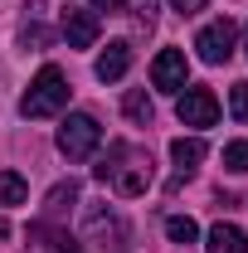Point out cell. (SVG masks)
Instances as JSON below:
<instances>
[{
    "instance_id": "obj_5",
    "label": "cell",
    "mask_w": 248,
    "mask_h": 253,
    "mask_svg": "<svg viewBox=\"0 0 248 253\" xmlns=\"http://www.w3.org/2000/svg\"><path fill=\"white\" fill-rule=\"evenodd\" d=\"M185 78H190V59L185 49H161L151 63V88L156 93H185Z\"/></svg>"
},
{
    "instance_id": "obj_7",
    "label": "cell",
    "mask_w": 248,
    "mask_h": 253,
    "mask_svg": "<svg viewBox=\"0 0 248 253\" xmlns=\"http://www.w3.org/2000/svg\"><path fill=\"white\" fill-rule=\"evenodd\" d=\"M83 234H88V244H97V249H126V239H131V229L117 214H107V210H93L88 224H83Z\"/></svg>"
},
{
    "instance_id": "obj_17",
    "label": "cell",
    "mask_w": 248,
    "mask_h": 253,
    "mask_svg": "<svg viewBox=\"0 0 248 253\" xmlns=\"http://www.w3.org/2000/svg\"><path fill=\"white\" fill-rule=\"evenodd\" d=\"M224 166L244 175V170H248V141H229V146H224Z\"/></svg>"
},
{
    "instance_id": "obj_2",
    "label": "cell",
    "mask_w": 248,
    "mask_h": 253,
    "mask_svg": "<svg viewBox=\"0 0 248 253\" xmlns=\"http://www.w3.org/2000/svg\"><path fill=\"white\" fill-rule=\"evenodd\" d=\"M68 78H63V68H54V63H44L39 73H34L30 93L20 97V112L25 117H54V112H63L68 107Z\"/></svg>"
},
{
    "instance_id": "obj_20",
    "label": "cell",
    "mask_w": 248,
    "mask_h": 253,
    "mask_svg": "<svg viewBox=\"0 0 248 253\" xmlns=\"http://www.w3.org/2000/svg\"><path fill=\"white\" fill-rule=\"evenodd\" d=\"M126 10H131V15H141V20H151L156 0H126Z\"/></svg>"
},
{
    "instance_id": "obj_6",
    "label": "cell",
    "mask_w": 248,
    "mask_h": 253,
    "mask_svg": "<svg viewBox=\"0 0 248 253\" xmlns=\"http://www.w3.org/2000/svg\"><path fill=\"white\" fill-rule=\"evenodd\" d=\"M175 117L185 126H214L219 122V97L209 88H185L180 102H175Z\"/></svg>"
},
{
    "instance_id": "obj_15",
    "label": "cell",
    "mask_w": 248,
    "mask_h": 253,
    "mask_svg": "<svg viewBox=\"0 0 248 253\" xmlns=\"http://www.w3.org/2000/svg\"><path fill=\"white\" fill-rule=\"evenodd\" d=\"M25 195H30V185L20 170H0V205H25Z\"/></svg>"
},
{
    "instance_id": "obj_12",
    "label": "cell",
    "mask_w": 248,
    "mask_h": 253,
    "mask_svg": "<svg viewBox=\"0 0 248 253\" xmlns=\"http://www.w3.org/2000/svg\"><path fill=\"white\" fill-rule=\"evenodd\" d=\"M73 205H78V180H63V185H54V190H49V200H44V224L63 219Z\"/></svg>"
},
{
    "instance_id": "obj_10",
    "label": "cell",
    "mask_w": 248,
    "mask_h": 253,
    "mask_svg": "<svg viewBox=\"0 0 248 253\" xmlns=\"http://www.w3.org/2000/svg\"><path fill=\"white\" fill-rule=\"evenodd\" d=\"M30 253H78L73 239L59 234L54 224H30Z\"/></svg>"
},
{
    "instance_id": "obj_16",
    "label": "cell",
    "mask_w": 248,
    "mask_h": 253,
    "mask_svg": "<svg viewBox=\"0 0 248 253\" xmlns=\"http://www.w3.org/2000/svg\"><path fill=\"white\" fill-rule=\"evenodd\" d=\"M165 239H170V244H195V239H200V224L190 219V214H170V219H165Z\"/></svg>"
},
{
    "instance_id": "obj_23",
    "label": "cell",
    "mask_w": 248,
    "mask_h": 253,
    "mask_svg": "<svg viewBox=\"0 0 248 253\" xmlns=\"http://www.w3.org/2000/svg\"><path fill=\"white\" fill-rule=\"evenodd\" d=\"M0 239H10V219L5 214H0Z\"/></svg>"
},
{
    "instance_id": "obj_9",
    "label": "cell",
    "mask_w": 248,
    "mask_h": 253,
    "mask_svg": "<svg viewBox=\"0 0 248 253\" xmlns=\"http://www.w3.org/2000/svg\"><path fill=\"white\" fill-rule=\"evenodd\" d=\"M126 68H131V44H126V39H117V44H107V49L97 54V68H93V73L102 78V83H117Z\"/></svg>"
},
{
    "instance_id": "obj_3",
    "label": "cell",
    "mask_w": 248,
    "mask_h": 253,
    "mask_svg": "<svg viewBox=\"0 0 248 253\" xmlns=\"http://www.w3.org/2000/svg\"><path fill=\"white\" fill-rule=\"evenodd\" d=\"M97 141H102V126H97V117H88V112H73V117H63L59 126V151L68 161H88L97 151Z\"/></svg>"
},
{
    "instance_id": "obj_21",
    "label": "cell",
    "mask_w": 248,
    "mask_h": 253,
    "mask_svg": "<svg viewBox=\"0 0 248 253\" xmlns=\"http://www.w3.org/2000/svg\"><path fill=\"white\" fill-rule=\"evenodd\" d=\"M209 0H170V10H180V15H195V10H205Z\"/></svg>"
},
{
    "instance_id": "obj_8",
    "label": "cell",
    "mask_w": 248,
    "mask_h": 253,
    "mask_svg": "<svg viewBox=\"0 0 248 253\" xmlns=\"http://www.w3.org/2000/svg\"><path fill=\"white\" fill-rule=\"evenodd\" d=\"M97 34H102V20H97V10H63V39H68V49H93Z\"/></svg>"
},
{
    "instance_id": "obj_14",
    "label": "cell",
    "mask_w": 248,
    "mask_h": 253,
    "mask_svg": "<svg viewBox=\"0 0 248 253\" xmlns=\"http://www.w3.org/2000/svg\"><path fill=\"white\" fill-rule=\"evenodd\" d=\"M122 112H126L136 126H151V122H156V102L146 97V88H131V93L122 97Z\"/></svg>"
},
{
    "instance_id": "obj_18",
    "label": "cell",
    "mask_w": 248,
    "mask_h": 253,
    "mask_svg": "<svg viewBox=\"0 0 248 253\" xmlns=\"http://www.w3.org/2000/svg\"><path fill=\"white\" fill-rule=\"evenodd\" d=\"M229 112H234L239 122H248V83H234V88H229Z\"/></svg>"
},
{
    "instance_id": "obj_22",
    "label": "cell",
    "mask_w": 248,
    "mask_h": 253,
    "mask_svg": "<svg viewBox=\"0 0 248 253\" xmlns=\"http://www.w3.org/2000/svg\"><path fill=\"white\" fill-rule=\"evenodd\" d=\"M93 10H107V15H117V10H126V0H93Z\"/></svg>"
},
{
    "instance_id": "obj_1",
    "label": "cell",
    "mask_w": 248,
    "mask_h": 253,
    "mask_svg": "<svg viewBox=\"0 0 248 253\" xmlns=\"http://www.w3.org/2000/svg\"><path fill=\"white\" fill-rule=\"evenodd\" d=\"M93 175L102 185H112L122 200H136V195H146V185H151V151H141L131 141H112L107 156L93 166Z\"/></svg>"
},
{
    "instance_id": "obj_19",
    "label": "cell",
    "mask_w": 248,
    "mask_h": 253,
    "mask_svg": "<svg viewBox=\"0 0 248 253\" xmlns=\"http://www.w3.org/2000/svg\"><path fill=\"white\" fill-rule=\"evenodd\" d=\"M20 39H25V44H49V30H39V25H25V30H20Z\"/></svg>"
},
{
    "instance_id": "obj_4",
    "label": "cell",
    "mask_w": 248,
    "mask_h": 253,
    "mask_svg": "<svg viewBox=\"0 0 248 253\" xmlns=\"http://www.w3.org/2000/svg\"><path fill=\"white\" fill-rule=\"evenodd\" d=\"M234 44H239V30H234L229 15L214 20V25H205V30L195 34V49H200L205 63H229V59H234Z\"/></svg>"
},
{
    "instance_id": "obj_13",
    "label": "cell",
    "mask_w": 248,
    "mask_h": 253,
    "mask_svg": "<svg viewBox=\"0 0 248 253\" xmlns=\"http://www.w3.org/2000/svg\"><path fill=\"white\" fill-rule=\"evenodd\" d=\"M170 156H175V166H180V175L190 180V170L205 161V141H200V136H175V141H170Z\"/></svg>"
},
{
    "instance_id": "obj_11",
    "label": "cell",
    "mask_w": 248,
    "mask_h": 253,
    "mask_svg": "<svg viewBox=\"0 0 248 253\" xmlns=\"http://www.w3.org/2000/svg\"><path fill=\"white\" fill-rule=\"evenodd\" d=\"M205 253H248V234L239 229V224H214Z\"/></svg>"
}]
</instances>
